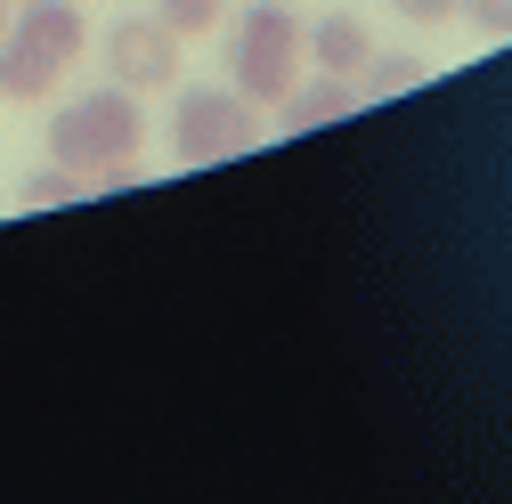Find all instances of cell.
Masks as SVG:
<instances>
[{"instance_id":"6da1fadb","label":"cell","mask_w":512,"mask_h":504,"mask_svg":"<svg viewBox=\"0 0 512 504\" xmlns=\"http://www.w3.org/2000/svg\"><path fill=\"white\" fill-rule=\"evenodd\" d=\"M147 147V114L131 90H90V98H66L49 114V163H66V171H122V163H139Z\"/></svg>"},{"instance_id":"7a4b0ae2","label":"cell","mask_w":512,"mask_h":504,"mask_svg":"<svg viewBox=\"0 0 512 504\" xmlns=\"http://www.w3.org/2000/svg\"><path fill=\"white\" fill-rule=\"evenodd\" d=\"M301 41H309V25L285 9V0H252V9L236 17V33H228V82L252 98V106H285L293 98V82H301Z\"/></svg>"},{"instance_id":"3957f363","label":"cell","mask_w":512,"mask_h":504,"mask_svg":"<svg viewBox=\"0 0 512 504\" xmlns=\"http://www.w3.org/2000/svg\"><path fill=\"white\" fill-rule=\"evenodd\" d=\"M252 139H261V114H252L244 90H212L204 82V90H187L179 114H171V155L179 163H228Z\"/></svg>"},{"instance_id":"277c9868","label":"cell","mask_w":512,"mask_h":504,"mask_svg":"<svg viewBox=\"0 0 512 504\" xmlns=\"http://www.w3.org/2000/svg\"><path fill=\"white\" fill-rule=\"evenodd\" d=\"M179 33L163 25V17H122L114 33H106V74L122 82V90H171L179 82Z\"/></svg>"},{"instance_id":"5b68a950","label":"cell","mask_w":512,"mask_h":504,"mask_svg":"<svg viewBox=\"0 0 512 504\" xmlns=\"http://www.w3.org/2000/svg\"><path fill=\"white\" fill-rule=\"evenodd\" d=\"M17 41H33L49 66H82V0H25L17 9Z\"/></svg>"},{"instance_id":"8992f818","label":"cell","mask_w":512,"mask_h":504,"mask_svg":"<svg viewBox=\"0 0 512 504\" xmlns=\"http://www.w3.org/2000/svg\"><path fill=\"white\" fill-rule=\"evenodd\" d=\"M57 82H66V66H49V57L33 49V41H0V106H41V98H57Z\"/></svg>"},{"instance_id":"52a82bcc","label":"cell","mask_w":512,"mask_h":504,"mask_svg":"<svg viewBox=\"0 0 512 504\" xmlns=\"http://www.w3.org/2000/svg\"><path fill=\"white\" fill-rule=\"evenodd\" d=\"M301 49H309L326 74H342V82H350V74H366V57H374V41H366V25H358V17H317Z\"/></svg>"},{"instance_id":"ba28073f","label":"cell","mask_w":512,"mask_h":504,"mask_svg":"<svg viewBox=\"0 0 512 504\" xmlns=\"http://www.w3.org/2000/svg\"><path fill=\"white\" fill-rule=\"evenodd\" d=\"M358 106V90L342 82V74H326V82H293V98H285V122H293V131H317V122H334V114H350Z\"/></svg>"},{"instance_id":"9c48e42d","label":"cell","mask_w":512,"mask_h":504,"mask_svg":"<svg viewBox=\"0 0 512 504\" xmlns=\"http://www.w3.org/2000/svg\"><path fill=\"white\" fill-rule=\"evenodd\" d=\"M155 17H163L179 41H196V33H212V25H220V0H155Z\"/></svg>"},{"instance_id":"30bf717a","label":"cell","mask_w":512,"mask_h":504,"mask_svg":"<svg viewBox=\"0 0 512 504\" xmlns=\"http://www.w3.org/2000/svg\"><path fill=\"white\" fill-rule=\"evenodd\" d=\"M415 82H423L415 57H366V90L358 98H391V90H415Z\"/></svg>"},{"instance_id":"8fae6325","label":"cell","mask_w":512,"mask_h":504,"mask_svg":"<svg viewBox=\"0 0 512 504\" xmlns=\"http://www.w3.org/2000/svg\"><path fill=\"white\" fill-rule=\"evenodd\" d=\"M74 196H82V171H66V163L25 179V204H74Z\"/></svg>"},{"instance_id":"7c38bea8","label":"cell","mask_w":512,"mask_h":504,"mask_svg":"<svg viewBox=\"0 0 512 504\" xmlns=\"http://www.w3.org/2000/svg\"><path fill=\"white\" fill-rule=\"evenodd\" d=\"M456 17H472L480 33H512V0H464Z\"/></svg>"},{"instance_id":"4fadbf2b","label":"cell","mask_w":512,"mask_h":504,"mask_svg":"<svg viewBox=\"0 0 512 504\" xmlns=\"http://www.w3.org/2000/svg\"><path fill=\"white\" fill-rule=\"evenodd\" d=\"M391 9H399L407 25H447V17L464 9V0H391Z\"/></svg>"},{"instance_id":"5bb4252c","label":"cell","mask_w":512,"mask_h":504,"mask_svg":"<svg viewBox=\"0 0 512 504\" xmlns=\"http://www.w3.org/2000/svg\"><path fill=\"white\" fill-rule=\"evenodd\" d=\"M17 33V0H0V41H9Z\"/></svg>"},{"instance_id":"9a60e30c","label":"cell","mask_w":512,"mask_h":504,"mask_svg":"<svg viewBox=\"0 0 512 504\" xmlns=\"http://www.w3.org/2000/svg\"><path fill=\"white\" fill-rule=\"evenodd\" d=\"M17 9H25V0H17Z\"/></svg>"}]
</instances>
